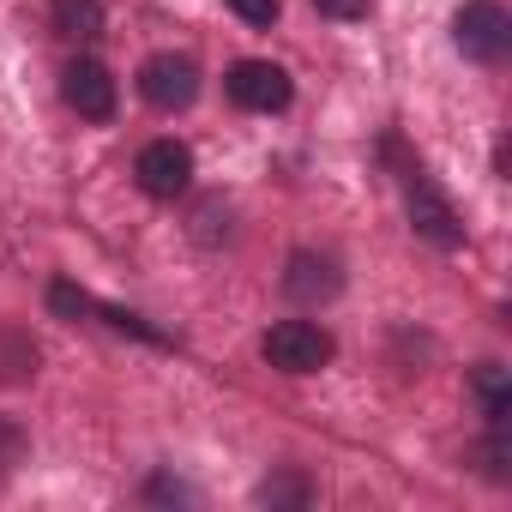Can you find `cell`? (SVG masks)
Here are the masks:
<instances>
[{"mask_svg":"<svg viewBox=\"0 0 512 512\" xmlns=\"http://www.w3.org/2000/svg\"><path fill=\"white\" fill-rule=\"evenodd\" d=\"M332 350H338L332 332L314 326V320H278V326L266 332V362L284 368V374H314V368L332 362Z\"/></svg>","mask_w":512,"mask_h":512,"instance_id":"6da1fadb","label":"cell"},{"mask_svg":"<svg viewBox=\"0 0 512 512\" xmlns=\"http://www.w3.org/2000/svg\"><path fill=\"white\" fill-rule=\"evenodd\" d=\"M452 37H458V49L470 61H500L506 43H512V19H506L500 0H470V7L452 19Z\"/></svg>","mask_w":512,"mask_h":512,"instance_id":"7a4b0ae2","label":"cell"},{"mask_svg":"<svg viewBox=\"0 0 512 512\" xmlns=\"http://www.w3.org/2000/svg\"><path fill=\"white\" fill-rule=\"evenodd\" d=\"M139 91H145L151 109L175 115V109H187V103L199 97V67H193L187 55H151V61L139 67Z\"/></svg>","mask_w":512,"mask_h":512,"instance_id":"3957f363","label":"cell"},{"mask_svg":"<svg viewBox=\"0 0 512 512\" xmlns=\"http://www.w3.org/2000/svg\"><path fill=\"white\" fill-rule=\"evenodd\" d=\"M133 175H139V187H145L151 199H175V193H187V181H193V151L175 145V139H151V145L139 151Z\"/></svg>","mask_w":512,"mask_h":512,"instance_id":"277c9868","label":"cell"},{"mask_svg":"<svg viewBox=\"0 0 512 512\" xmlns=\"http://www.w3.org/2000/svg\"><path fill=\"white\" fill-rule=\"evenodd\" d=\"M229 97H235L241 109L278 115V109H290L296 85H290V73H284V67H272V61H241V67L229 73Z\"/></svg>","mask_w":512,"mask_h":512,"instance_id":"5b68a950","label":"cell"},{"mask_svg":"<svg viewBox=\"0 0 512 512\" xmlns=\"http://www.w3.org/2000/svg\"><path fill=\"white\" fill-rule=\"evenodd\" d=\"M61 97L85 115V121H109L115 115V79H109V67L103 61H67V73H61Z\"/></svg>","mask_w":512,"mask_h":512,"instance_id":"8992f818","label":"cell"},{"mask_svg":"<svg viewBox=\"0 0 512 512\" xmlns=\"http://www.w3.org/2000/svg\"><path fill=\"white\" fill-rule=\"evenodd\" d=\"M410 223H416V235H428L434 247H458V241H464V229H458L446 193H440L428 175H416V169H410Z\"/></svg>","mask_w":512,"mask_h":512,"instance_id":"52a82bcc","label":"cell"},{"mask_svg":"<svg viewBox=\"0 0 512 512\" xmlns=\"http://www.w3.org/2000/svg\"><path fill=\"white\" fill-rule=\"evenodd\" d=\"M284 284H290L296 302H320V296H338V266L332 260H314V253H296Z\"/></svg>","mask_w":512,"mask_h":512,"instance_id":"ba28073f","label":"cell"},{"mask_svg":"<svg viewBox=\"0 0 512 512\" xmlns=\"http://www.w3.org/2000/svg\"><path fill=\"white\" fill-rule=\"evenodd\" d=\"M37 344H31V332H19V326H0V380L7 386H19V380H31L37 374Z\"/></svg>","mask_w":512,"mask_h":512,"instance_id":"9c48e42d","label":"cell"},{"mask_svg":"<svg viewBox=\"0 0 512 512\" xmlns=\"http://www.w3.org/2000/svg\"><path fill=\"white\" fill-rule=\"evenodd\" d=\"M55 31L73 43H91L103 31V7L97 0H55Z\"/></svg>","mask_w":512,"mask_h":512,"instance_id":"30bf717a","label":"cell"},{"mask_svg":"<svg viewBox=\"0 0 512 512\" xmlns=\"http://www.w3.org/2000/svg\"><path fill=\"white\" fill-rule=\"evenodd\" d=\"M476 392H482V404H488V416L500 422V416H506V374H500L494 362H488V368L476 374Z\"/></svg>","mask_w":512,"mask_h":512,"instance_id":"8fae6325","label":"cell"},{"mask_svg":"<svg viewBox=\"0 0 512 512\" xmlns=\"http://www.w3.org/2000/svg\"><path fill=\"white\" fill-rule=\"evenodd\" d=\"M19 458H25V428L0 416V476H7V470H13Z\"/></svg>","mask_w":512,"mask_h":512,"instance_id":"7c38bea8","label":"cell"},{"mask_svg":"<svg viewBox=\"0 0 512 512\" xmlns=\"http://www.w3.org/2000/svg\"><path fill=\"white\" fill-rule=\"evenodd\" d=\"M223 7L235 19H247V25H272L278 19V0H223Z\"/></svg>","mask_w":512,"mask_h":512,"instance_id":"4fadbf2b","label":"cell"},{"mask_svg":"<svg viewBox=\"0 0 512 512\" xmlns=\"http://www.w3.org/2000/svg\"><path fill=\"white\" fill-rule=\"evenodd\" d=\"M314 7H320L326 19H362V13L374 7V0H314Z\"/></svg>","mask_w":512,"mask_h":512,"instance_id":"5bb4252c","label":"cell"}]
</instances>
